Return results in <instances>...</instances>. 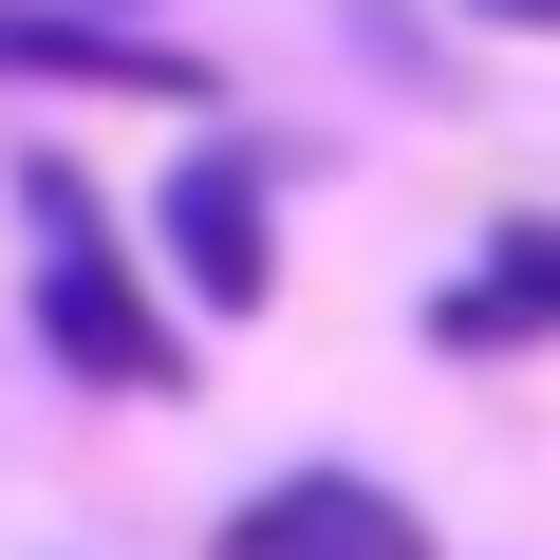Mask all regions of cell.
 I'll list each match as a JSON object with an SVG mask.
<instances>
[{
    "mask_svg": "<svg viewBox=\"0 0 560 560\" xmlns=\"http://www.w3.org/2000/svg\"><path fill=\"white\" fill-rule=\"evenodd\" d=\"M20 206L57 224V243H38V355H57V374H94V393H187V337H168V300H150V280L113 261L94 187L20 168Z\"/></svg>",
    "mask_w": 560,
    "mask_h": 560,
    "instance_id": "cell-1",
    "label": "cell"
},
{
    "mask_svg": "<svg viewBox=\"0 0 560 560\" xmlns=\"http://www.w3.org/2000/svg\"><path fill=\"white\" fill-rule=\"evenodd\" d=\"M206 560H430V523L374 486V467H280L206 523Z\"/></svg>",
    "mask_w": 560,
    "mask_h": 560,
    "instance_id": "cell-2",
    "label": "cell"
},
{
    "mask_svg": "<svg viewBox=\"0 0 560 560\" xmlns=\"http://www.w3.org/2000/svg\"><path fill=\"white\" fill-rule=\"evenodd\" d=\"M150 224H168V280H187L206 318H261V300H280V224H261V168H243V150H187Z\"/></svg>",
    "mask_w": 560,
    "mask_h": 560,
    "instance_id": "cell-3",
    "label": "cell"
},
{
    "mask_svg": "<svg viewBox=\"0 0 560 560\" xmlns=\"http://www.w3.org/2000/svg\"><path fill=\"white\" fill-rule=\"evenodd\" d=\"M0 75H38V94H206V57H168L131 20H75V0H0Z\"/></svg>",
    "mask_w": 560,
    "mask_h": 560,
    "instance_id": "cell-4",
    "label": "cell"
},
{
    "mask_svg": "<svg viewBox=\"0 0 560 560\" xmlns=\"http://www.w3.org/2000/svg\"><path fill=\"white\" fill-rule=\"evenodd\" d=\"M504 337H560V224H504L486 280L430 300V355H504Z\"/></svg>",
    "mask_w": 560,
    "mask_h": 560,
    "instance_id": "cell-5",
    "label": "cell"
},
{
    "mask_svg": "<svg viewBox=\"0 0 560 560\" xmlns=\"http://www.w3.org/2000/svg\"><path fill=\"white\" fill-rule=\"evenodd\" d=\"M467 20H504V38H560V0H467Z\"/></svg>",
    "mask_w": 560,
    "mask_h": 560,
    "instance_id": "cell-6",
    "label": "cell"
}]
</instances>
